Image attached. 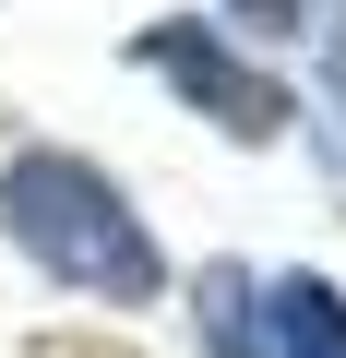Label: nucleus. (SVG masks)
Returning <instances> with one entry per match:
<instances>
[{"label":"nucleus","instance_id":"1","mask_svg":"<svg viewBox=\"0 0 346 358\" xmlns=\"http://www.w3.org/2000/svg\"><path fill=\"white\" fill-rule=\"evenodd\" d=\"M0 239H13L48 287L96 299V310H155L167 299V251L143 227V203L72 143H24L0 167Z\"/></svg>","mask_w":346,"mask_h":358},{"label":"nucleus","instance_id":"3","mask_svg":"<svg viewBox=\"0 0 346 358\" xmlns=\"http://www.w3.org/2000/svg\"><path fill=\"white\" fill-rule=\"evenodd\" d=\"M192 346L203 358H275V310H263V275L239 263V251H215V263H192Z\"/></svg>","mask_w":346,"mask_h":358},{"label":"nucleus","instance_id":"4","mask_svg":"<svg viewBox=\"0 0 346 358\" xmlns=\"http://www.w3.org/2000/svg\"><path fill=\"white\" fill-rule=\"evenodd\" d=\"M275 358H346V287L334 275H263Z\"/></svg>","mask_w":346,"mask_h":358},{"label":"nucleus","instance_id":"5","mask_svg":"<svg viewBox=\"0 0 346 358\" xmlns=\"http://www.w3.org/2000/svg\"><path fill=\"white\" fill-rule=\"evenodd\" d=\"M227 13L263 24V36H298V24H310V0H227Z\"/></svg>","mask_w":346,"mask_h":358},{"label":"nucleus","instance_id":"2","mask_svg":"<svg viewBox=\"0 0 346 358\" xmlns=\"http://www.w3.org/2000/svg\"><path fill=\"white\" fill-rule=\"evenodd\" d=\"M131 72H155L192 120H215L227 143H287V131H298V96L263 72V48H239V36L203 24V13L143 24V36H131Z\"/></svg>","mask_w":346,"mask_h":358}]
</instances>
